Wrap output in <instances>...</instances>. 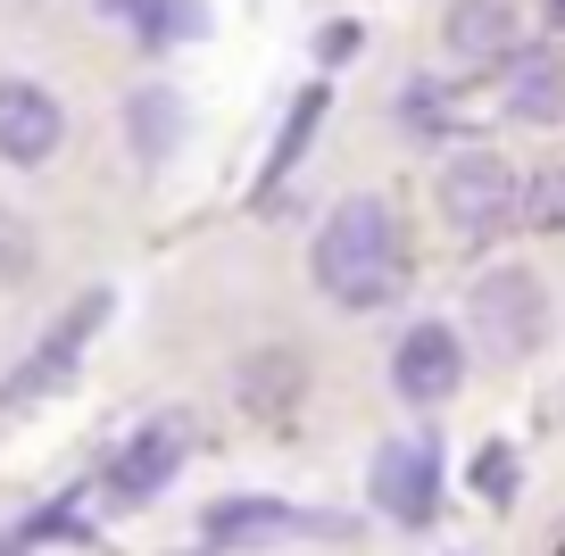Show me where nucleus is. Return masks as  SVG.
<instances>
[{"instance_id":"obj_12","label":"nucleus","mask_w":565,"mask_h":556,"mask_svg":"<svg viewBox=\"0 0 565 556\" xmlns=\"http://www.w3.org/2000/svg\"><path fill=\"white\" fill-rule=\"evenodd\" d=\"M242 407H258V416H282V407L308 391V365H300V349H258V357H242Z\"/></svg>"},{"instance_id":"obj_6","label":"nucleus","mask_w":565,"mask_h":556,"mask_svg":"<svg viewBox=\"0 0 565 556\" xmlns=\"http://www.w3.org/2000/svg\"><path fill=\"white\" fill-rule=\"evenodd\" d=\"M183 449H192V440H183V424H175V416L141 424V432L125 440L117 457H108V473H100V482H108V499H117V506H150L167 482H175Z\"/></svg>"},{"instance_id":"obj_17","label":"nucleus","mask_w":565,"mask_h":556,"mask_svg":"<svg viewBox=\"0 0 565 556\" xmlns=\"http://www.w3.org/2000/svg\"><path fill=\"white\" fill-rule=\"evenodd\" d=\"M34 275V233H25V216L0 209V282H25Z\"/></svg>"},{"instance_id":"obj_14","label":"nucleus","mask_w":565,"mask_h":556,"mask_svg":"<svg viewBox=\"0 0 565 556\" xmlns=\"http://www.w3.org/2000/svg\"><path fill=\"white\" fill-rule=\"evenodd\" d=\"M324 108H333V92H324V84H308V100L291 108V117H282V141H275V158H266V192H275L282 174L300 167V150H308V133L324 125Z\"/></svg>"},{"instance_id":"obj_15","label":"nucleus","mask_w":565,"mask_h":556,"mask_svg":"<svg viewBox=\"0 0 565 556\" xmlns=\"http://www.w3.org/2000/svg\"><path fill=\"white\" fill-rule=\"evenodd\" d=\"M183 133V108L167 100V92H134V150L141 158H167Z\"/></svg>"},{"instance_id":"obj_2","label":"nucleus","mask_w":565,"mask_h":556,"mask_svg":"<svg viewBox=\"0 0 565 556\" xmlns=\"http://www.w3.org/2000/svg\"><path fill=\"white\" fill-rule=\"evenodd\" d=\"M466 316H475V332L499 357H524L548 332V299H541V282H532L524 266H491V275L475 282V299H466Z\"/></svg>"},{"instance_id":"obj_11","label":"nucleus","mask_w":565,"mask_h":556,"mask_svg":"<svg viewBox=\"0 0 565 556\" xmlns=\"http://www.w3.org/2000/svg\"><path fill=\"white\" fill-rule=\"evenodd\" d=\"M441 42H449V58H466V67L508 58L515 51V9L508 0H458V9L441 18Z\"/></svg>"},{"instance_id":"obj_9","label":"nucleus","mask_w":565,"mask_h":556,"mask_svg":"<svg viewBox=\"0 0 565 556\" xmlns=\"http://www.w3.org/2000/svg\"><path fill=\"white\" fill-rule=\"evenodd\" d=\"M200 532L216 539V548H258V539H291V532H341L333 515H300V506H282V499H216L209 515H200Z\"/></svg>"},{"instance_id":"obj_3","label":"nucleus","mask_w":565,"mask_h":556,"mask_svg":"<svg viewBox=\"0 0 565 556\" xmlns=\"http://www.w3.org/2000/svg\"><path fill=\"white\" fill-rule=\"evenodd\" d=\"M458 383H466V341L449 324H407L399 349H391V391L407 407H441L458 399Z\"/></svg>"},{"instance_id":"obj_19","label":"nucleus","mask_w":565,"mask_h":556,"mask_svg":"<svg viewBox=\"0 0 565 556\" xmlns=\"http://www.w3.org/2000/svg\"><path fill=\"white\" fill-rule=\"evenodd\" d=\"M0 556H25V539H0Z\"/></svg>"},{"instance_id":"obj_5","label":"nucleus","mask_w":565,"mask_h":556,"mask_svg":"<svg viewBox=\"0 0 565 556\" xmlns=\"http://www.w3.org/2000/svg\"><path fill=\"white\" fill-rule=\"evenodd\" d=\"M441 209H449V225H458V233L508 225V209H515L508 158H499V150H458V158L441 167Z\"/></svg>"},{"instance_id":"obj_16","label":"nucleus","mask_w":565,"mask_h":556,"mask_svg":"<svg viewBox=\"0 0 565 556\" xmlns=\"http://www.w3.org/2000/svg\"><path fill=\"white\" fill-rule=\"evenodd\" d=\"M515 209H524V225H541V233H565V167H548L532 192H515Z\"/></svg>"},{"instance_id":"obj_10","label":"nucleus","mask_w":565,"mask_h":556,"mask_svg":"<svg viewBox=\"0 0 565 556\" xmlns=\"http://www.w3.org/2000/svg\"><path fill=\"white\" fill-rule=\"evenodd\" d=\"M515 125H565V58L557 51H508V84H499Z\"/></svg>"},{"instance_id":"obj_18","label":"nucleus","mask_w":565,"mask_h":556,"mask_svg":"<svg viewBox=\"0 0 565 556\" xmlns=\"http://www.w3.org/2000/svg\"><path fill=\"white\" fill-rule=\"evenodd\" d=\"M475 490H482L491 506H508V499H515V449H499V440H491V449L475 457Z\"/></svg>"},{"instance_id":"obj_1","label":"nucleus","mask_w":565,"mask_h":556,"mask_svg":"<svg viewBox=\"0 0 565 556\" xmlns=\"http://www.w3.org/2000/svg\"><path fill=\"white\" fill-rule=\"evenodd\" d=\"M317 282L333 308H383L407 282V242L391 200H341L317 233Z\"/></svg>"},{"instance_id":"obj_13","label":"nucleus","mask_w":565,"mask_h":556,"mask_svg":"<svg viewBox=\"0 0 565 556\" xmlns=\"http://www.w3.org/2000/svg\"><path fill=\"white\" fill-rule=\"evenodd\" d=\"M117 18H134L141 42H192V34H209V9H200V0H117Z\"/></svg>"},{"instance_id":"obj_20","label":"nucleus","mask_w":565,"mask_h":556,"mask_svg":"<svg viewBox=\"0 0 565 556\" xmlns=\"http://www.w3.org/2000/svg\"><path fill=\"white\" fill-rule=\"evenodd\" d=\"M548 25H565V0H548Z\"/></svg>"},{"instance_id":"obj_4","label":"nucleus","mask_w":565,"mask_h":556,"mask_svg":"<svg viewBox=\"0 0 565 556\" xmlns=\"http://www.w3.org/2000/svg\"><path fill=\"white\" fill-rule=\"evenodd\" d=\"M374 506H383L391 523H433V506H441V449L433 440H383L374 449Z\"/></svg>"},{"instance_id":"obj_7","label":"nucleus","mask_w":565,"mask_h":556,"mask_svg":"<svg viewBox=\"0 0 565 556\" xmlns=\"http://www.w3.org/2000/svg\"><path fill=\"white\" fill-rule=\"evenodd\" d=\"M58 141H67V108L25 75H0V158L42 167V158H58Z\"/></svg>"},{"instance_id":"obj_8","label":"nucleus","mask_w":565,"mask_h":556,"mask_svg":"<svg viewBox=\"0 0 565 556\" xmlns=\"http://www.w3.org/2000/svg\"><path fill=\"white\" fill-rule=\"evenodd\" d=\"M100 316H108V291L75 299V308L58 316V332H51V341H42L34 357H25L18 374H9V383H0V407H34L42 391H58V383H67V374H75V357H84V332L100 324Z\"/></svg>"}]
</instances>
